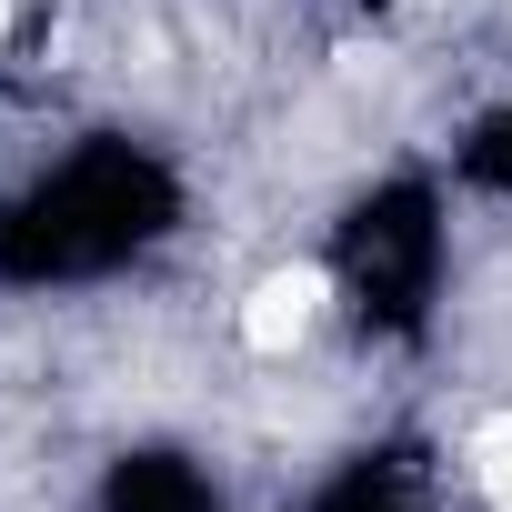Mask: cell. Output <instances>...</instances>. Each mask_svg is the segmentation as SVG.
I'll use <instances>...</instances> for the list:
<instances>
[{"mask_svg":"<svg viewBox=\"0 0 512 512\" xmlns=\"http://www.w3.org/2000/svg\"><path fill=\"white\" fill-rule=\"evenodd\" d=\"M492 512H512V492H502V502H492Z\"/></svg>","mask_w":512,"mask_h":512,"instance_id":"cell-3","label":"cell"},{"mask_svg":"<svg viewBox=\"0 0 512 512\" xmlns=\"http://www.w3.org/2000/svg\"><path fill=\"white\" fill-rule=\"evenodd\" d=\"M0 31H11V0H0Z\"/></svg>","mask_w":512,"mask_h":512,"instance_id":"cell-2","label":"cell"},{"mask_svg":"<svg viewBox=\"0 0 512 512\" xmlns=\"http://www.w3.org/2000/svg\"><path fill=\"white\" fill-rule=\"evenodd\" d=\"M322 302H332V282L312 272V262H282V272H262L251 282V302H241V352H262V362H282L312 322H322Z\"/></svg>","mask_w":512,"mask_h":512,"instance_id":"cell-1","label":"cell"}]
</instances>
